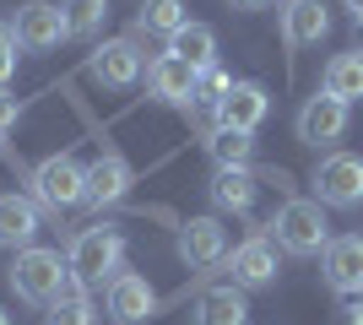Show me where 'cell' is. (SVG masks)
I'll use <instances>...</instances> for the list:
<instances>
[{
    "instance_id": "cell-4",
    "label": "cell",
    "mask_w": 363,
    "mask_h": 325,
    "mask_svg": "<svg viewBox=\"0 0 363 325\" xmlns=\"http://www.w3.org/2000/svg\"><path fill=\"white\" fill-rule=\"evenodd\" d=\"M28 185H33V201L44 206V212H55V217L87 201V169H82L71 152L44 157V163L28 173Z\"/></svg>"
},
{
    "instance_id": "cell-26",
    "label": "cell",
    "mask_w": 363,
    "mask_h": 325,
    "mask_svg": "<svg viewBox=\"0 0 363 325\" xmlns=\"http://www.w3.org/2000/svg\"><path fill=\"white\" fill-rule=\"evenodd\" d=\"M228 87H233V81H228L223 71H217V65H206V71L196 76V98H206V103H223V98H228Z\"/></svg>"
},
{
    "instance_id": "cell-16",
    "label": "cell",
    "mask_w": 363,
    "mask_h": 325,
    "mask_svg": "<svg viewBox=\"0 0 363 325\" xmlns=\"http://www.w3.org/2000/svg\"><path fill=\"white\" fill-rule=\"evenodd\" d=\"M38 201L33 195H16V190H6L0 195V249H28L33 239H38Z\"/></svg>"
},
{
    "instance_id": "cell-32",
    "label": "cell",
    "mask_w": 363,
    "mask_h": 325,
    "mask_svg": "<svg viewBox=\"0 0 363 325\" xmlns=\"http://www.w3.org/2000/svg\"><path fill=\"white\" fill-rule=\"evenodd\" d=\"M352 28H358V49H363V16H352Z\"/></svg>"
},
{
    "instance_id": "cell-18",
    "label": "cell",
    "mask_w": 363,
    "mask_h": 325,
    "mask_svg": "<svg viewBox=\"0 0 363 325\" xmlns=\"http://www.w3.org/2000/svg\"><path fill=\"white\" fill-rule=\"evenodd\" d=\"M250 320V304H244V287L223 282V287H206L196 304V325H244Z\"/></svg>"
},
{
    "instance_id": "cell-11",
    "label": "cell",
    "mask_w": 363,
    "mask_h": 325,
    "mask_svg": "<svg viewBox=\"0 0 363 325\" xmlns=\"http://www.w3.org/2000/svg\"><path fill=\"white\" fill-rule=\"evenodd\" d=\"M196 65H184V60H174V55H157V60L147 65V93L157 98V103H174V108H184V103H196Z\"/></svg>"
},
{
    "instance_id": "cell-9",
    "label": "cell",
    "mask_w": 363,
    "mask_h": 325,
    "mask_svg": "<svg viewBox=\"0 0 363 325\" xmlns=\"http://www.w3.org/2000/svg\"><path fill=\"white\" fill-rule=\"evenodd\" d=\"M266 114H272V93H266L260 81H233L228 98L217 103V125H223V130H244V136H255Z\"/></svg>"
},
{
    "instance_id": "cell-21",
    "label": "cell",
    "mask_w": 363,
    "mask_h": 325,
    "mask_svg": "<svg viewBox=\"0 0 363 325\" xmlns=\"http://www.w3.org/2000/svg\"><path fill=\"white\" fill-rule=\"evenodd\" d=\"M320 93L342 98V103L363 98V49H347V55H336V60L325 65V87H320Z\"/></svg>"
},
{
    "instance_id": "cell-2",
    "label": "cell",
    "mask_w": 363,
    "mask_h": 325,
    "mask_svg": "<svg viewBox=\"0 0 363 325\" xmlns=\"http://www.w3.org/2000/svg\"><path fill=\"white\" fill-rule=\"evenodd\" d=\"M272 233H277V249H288V255H325V244H331L325 206H320V201H303V195H293V201L277 206Z\"/></svg>"
},
{
    "instance_id": "cell-1",
    "label": "cell",
    "mask_w": 363,
    "mask_h": 325,
    "mask_svg": "<svg viewBox=\"0 0 363 325\" xmlns=\"http://www.w3.org/2000/svg\"><path fill=\"white\" fill-rule=\"evenodd\" d=\"M6 282H11V293L16 298H28V304H55L60 298V287L71 282V266L55 255V249H38V244H28V249H16V261H11V271H6Z\"/></svg>"
},
{
    "instance_id": "cell-12",
    "label": "cell",
    "mask_w": 363,
    "mask_h": 325,
    "mask_svg": "<svg viewBox=\"0 0 363 325\" xmlns=\"http://www.w3.org/2000/svg\"><path fill=\"white\" fill-rule=\"evenodd\" d=\"M325 282L331 293H363V233H342L325 244Z\"/></svg>"
},
{
    "instance_id": "cell-25",
    "label": "cell",
    "mask_w": 363,
    "mask_h": 325,
    "mask_svg": "<svg viewBox=\"0 0 363 325\" xmlns=\"http://www.w3.org/2000/svg\"><path fill=\"white\" fill-rule=\"evenodd\" d=\"M65 11V33L71 38H98L108 22V0H60Z\"/></svg>"
},
{
    "instance_id": "cell-27",
    "label": "cell",
    "mask_w": 363,
    "mask_h": 325,
    "mask_svg": "<svg viewBox=\"0 0 363 325\" xmlns=\"http://www.w3.org/2000/svg\"><path fill=\"white\" fill-rule=\"evenodd\" d=\"M16 33H11V22H0V87L11 81V71H16Z\"/></svg>"
},
{
    "instance_id": "cell-3",
    "label": "cell",
    "mask_w": 363,
    "mask_h": 325,
    "mask_svg": "<svg viewBox=\"0 0 363 325\" xmlns=\"http://www.w3.org/2000/svg\"><path fill=\"white\" fill-rule=\"evenodd\" d=\"M120 261H125V239L114 228H87L76 233L71 255H65V266H71V282H82V287H104V282L120 277Z\"/></svg>"
},
{
    "instance_id": "cell-10",
    "label": "cell",
    "mask_w": 363,
    "mask_h": 325,
    "mask_svg": "<svg viewBox=\"0 0 363 325\" xmlns=\"http://www.w3.org/2000/svg\"><path fill=\"white\" fill-rule=\"evenodd\" d=\"M179 261L190 271H206V266H223L228 261V233L217 217H190L179 228Z\"/></svg>"
},
{
    "instance_id": "cell-33",
    "label": "cell",
    "mask_w": 363,
    "mask_h": 325,
    "mask_svg": "<svg viewBox=\"0 0 363 325\" xmlns=\"http://www.w3.org/2000/svg\"><path fill=\"white\" fill-rule=\"evenodd\" d=\"M0 325H11V314H6V309H0Z\"/></svg>"
},
{
    "instance_id": "cell-14",
    "label": "cell",
    "mask_w": 363,
    "mask_h": 325,
    "mask_svg": "<svg viewBox=\"0 0 363 325\" xmlns=\"http://www.w3.org/2000/svg\"><path fill=\"white\" fill-rule=\"evenodd\" d=\"M342 130H347V103H342V98L320 93V98H309V103L298 108V141L303 147H325V141H336Z\"/></svg>"
},
{
    "instance_id": "cell-22",
    "label": "cell",
    "mask_w": 363,
    "mask_h": 325,
    "mask_svg": "<svg viewBox=\"0 0 363 325\" xmlns=\"http://www.w3.org/2000/svg\"><path fill=\"white\" fill-rule=\"evenodd\" d=\"M206 152H212L217 169H255V136H244V130H223L217 125L206 136Z\"/></svg>"
},
{
    "instance_id": "cell-24",
    "label": "cell",
    "mask_w": 363,
    "mask_h": 325,
    "mask_svg": "<svg viewBox=\"0 0 363 325\" xmlns=\"http://www.w3.org/2000/svg\"><path fill=\"white\" fill-rule=\"evenodd\" d=\"M184 22H190L184 0H141V11H136V33H163V38H174Z\"/></svg>"
},
{
    "instance_id": "cell-5",
    "label": "cell",
    "mask_w": 363,
    "mask_h": 325,
    "mask_svg": "<svg viewBox=\"0 0 363 325\" xmlns=\"http://www.w3.org/2000/svg\"><path fill=\"white\" fill-rule=\"evenodd\" d=\"M315 201L320 206H336V212L363 206V157L358 152L320 157V169H315Z\"/></svg>"
},
{
    "instance_id": "cell-29",
    "label": "cell",
    "mask_w": 363,
    "mask_h": 325,
    "mask_svg": "<svg viewBox=\"0 0 363 325\" xmlns=\"http://www.w3.org/2000/svg\"><path fill=\"white\" fill-rule=\"evenodd\" d=\"M347 325H363V293H358V304L347 309Z\"/></svg>"
},
{
    "instance_id": "cell-28",
    "label": "cell",
    "mask_w": 363,
    "mask_h": 325,
    "mask_svg": "<svg viewBox=\"0 0 363 325\" xmlns=\"http://www.w3.org/2000/svg\"><path fill=\"white\" fill-rule=\"evenodd\" d=\"M16 114H22V103H16V98L6 93V87H0V136H6V130L16 125Z\"/></svg>"
},
{
    "instance_id": "cell-20",
    "label": "cell",
    "mask_w": 363,
    "mask_h": 325,
    "mask_svg": "<svg viewBox=\"0 0 363 325\" xmlns=\"http://www.w3.org/2000/svg\"><path fill=\"white\" fill-rule=\"evenodd\" d=\"M255 190H260L255 169H217L212 201L223 206V212H250V206H255Z\"/></svg>"
},
{
    "instance_id": "cell-30",
    "label": "cell",
    "mask_w": 363,
    "mask_h": 325,
    "mask_svg": "<svg viewBox=\"0 0 363 325\" xmlns=\"http://www.w3.org/2000/svg\"><path fill=\"white\" fill-rule=\"evenodd\" d=\"M233 6H244V11H260V6H266V0H233Z\"/></svg>"
},
{
    "instance_id": "cell-15",
    "label": "cell",
    "mask_w": 363,
    "mask_h": 325,
    "mask_svg": "<svg viewBox=\"0 0 363 325\" xmlns=\"http://www.w3.org/2000/svg\"><path fill=\"white\" fill-rule=\"evenodd\" d=\"M325 33H331L325 0H282V44H288V49L320 44Z\"/></svg>"
},
{
    "instance_id": "cell-6",
    "label": "cell",
    "mask_w": 363,
    "mask_h": 325,
    "mask_svg": "<svg viewBox=\"0 0 363 325\" xmlns=\"http://www.w3.org/2000/svg\"><path fill=\"white\" fill-rule=\"evenodd\" d=\"M16 44L28 49V55H49V49H60L71 33H65V11L60 6H49V0H28L11 22Z\"/></svg>"
},
{
    "instance_id": "cell-13",
    "label": "cell",
    "mask_w": 363,
    "mask_h": 325,
    "mask_svg": "<svg viewBox=\"0 0 363 325\" xmlns=\"http://www.w3.org/2000/svg\"><path fill=\"white\" fill-rule=\"evenodd\" d=\"M228 271H233V287H272L277 282V244L272 239H244L233 255H228Z\"/></svg>"
},
{
    "instance_id": "cell-7",
    "label": "cell",
    "mask_w": 363,
    "mask_h": 325,
    "mask_svg": "<svg viewBox=\"0 0 363 325\" xmlns=\"http://www.w3.org/2000/svg\"><path fill=\"white\" fill-rule=\"evenodd\" d=\"M141 65H147V55H141L136 38H108L87 55V76L98 87H130L141 76Z\"/></svg>"
},
{
    "instance_id": "cell-17",
    "label": "cell",
    "mask_w": 363,
    "mask_h": 325,
    "mask_svg": "<svg viewBox=\"0 0 363 325\" xmlns=\"http://www.w3.org/2000/svg\"><path fill=\"white\" fill-rule=\"evenodd\" d=\"M136 185V173H130V163H125L120 152H104L98 163L87 169V206H114V201H125V190Z\"/></svg>"
},
{
    "instance_id": "cell-8",
    "label": "cell",
    "mask_w": 363,
    "mask_h": 325,
    "mask_svg": "<svg viewBox=\"0 0 363 325\" xmlns=\"http://www.w3.org/2000/svg\"><path fill=\"white\" fill-rule=\"evenodd\" d=\"M104 304H108V320L114 325H141L157 314V293L141 271H120V277L104 287Z\"/></svg>"
},
{
    "instance_id": "cell-23",
    "label": "cell",
    "mask_w": 363,
    "mask_h": 325,
    "mask_svg": "<svg viewBox=\"0 0 363 325\" xmlns=\"http://www.w3.org/2000/svg\"><path fill=\"white\" fill-rule=\"evenodd\" d=\"M44 325H98V304L87 298V287H82V282H65L60 298L49 304Z\"/></svg>"
},
{
    "instance_id": "cell-19",
    "label": "cell",
    "mask_w": 363,
    "mask_h": 325,
    "mask_svg": "<svg viewBox=\"0 0 363 325\" xmlns=\"http://www.w3.org/2000/svg\"><path fill=\"white\" fill-rule=\"evenodd\" d=\"M168 55L184 65H196V71H206V65H217V33L206 28V22H184L174 38H168Z\"/></svg>"
},
{
    "instance_id": "cell-31",
    "label": "cell",
    "mask_w": 363,
    "mask_h": 325,
    "mask_svg": "<svg viewBox=\"0 0 363 325\" xmlns=\"http://www.w3.org/2000/svg\"><path fill=\"white\" fill-rule=\"evenodd\" d=\"M342 6H347V11H352V16H363V0H342Z\"/></svg>"
}]
</instances>
